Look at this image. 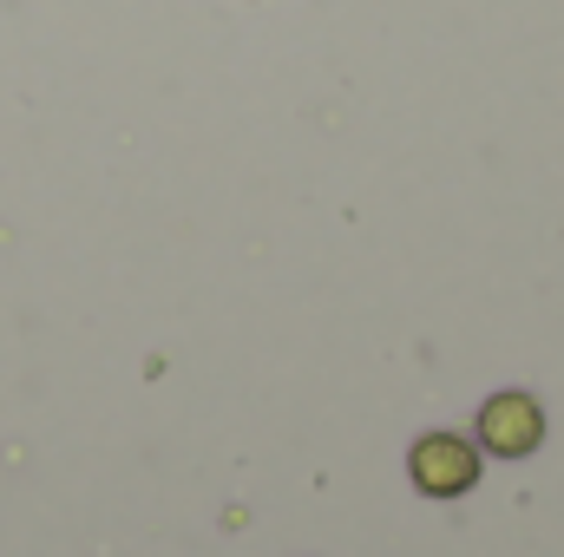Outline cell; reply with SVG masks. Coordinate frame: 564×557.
<instances>
[{"label":"cell","instance_id":"cell-1","mask_svg":"<svg viewBox=\"0 0 564 557\" xmlns=\"http://www.w3.org/2000/svg\"><path fill=\"white\" fill-rule=\"evenodd\" d=\"M408 472H414V485L426 499H459V492L479 485V446L459 439V433H426L414 446V459H408Z\"/></svg>","mask_w":564,"mask_h":557},{"label":"cell","instance_id":"cell-2","mask_svg":"<svg viewBox=\"0 0 564 557\" xmlns=\"http://www.w3.org/2000/svg\"><path fill=\"white\" fill-rule=\"evenodd\" d=\"M545 439V414L532 394H492L479 407V446L499 452V459H525L532 446Z\"/></svg>","mask_w":564,"mask_h":557}]
</instances>
